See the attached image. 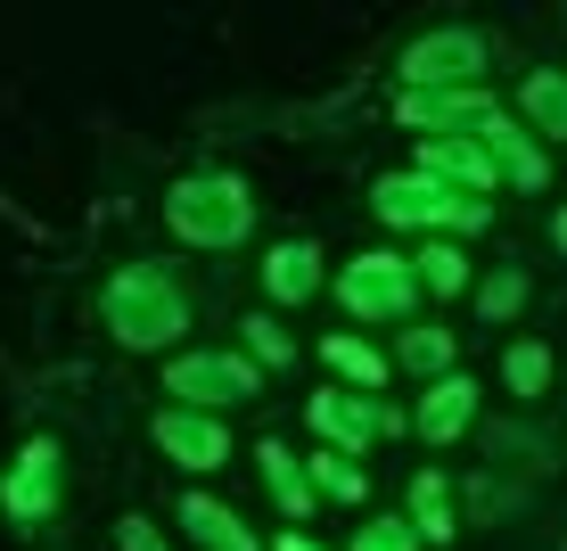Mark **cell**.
Masks as SVG:
<instances>
[{
  "label": "cell",
  "mask_w": 567,
  "mask_h": 551,
  "mask_svg": "<svg viewBox=\"0 0 567 551\" xmlns=\"http://www.w3.org/2000/svg\"><path fill=\"white\" fill-rule=\"evenodd\" d=\"M100 313H107V338L132 346V354H156V346L189 338V297H182L156 264H124V272L107 280Z\"/></svg>",
  "instance_id": "cell-1"
},
{
  "label": "cell",
  "mask_w": 567,
  "mask_h": 551,
  "mask_svg": "<svg viewBox=\"0 0 567 551\" xmlns=\"http://www.w3.org/2000/svg\"><path fill=\"white\" fill-rule=\"evenodd\" d=\"M165 223H173V239H189V247H239L247 231H256V198H247L239 173H189V182H173Z\"/></svg>",
  "instance_id": "cell-2"
},
{
  "label": "cell",
  "mask_w": 567,
  "mask_h": 551,
  "mask_svg": "<svg viewBox=\"0 0 567 551\" xmlns=\"http://www.w3.org/2000/svg\"><path fill=\"white\" fill-rule=\"evenodd\" d=\"M370 214H379V223H403V231H427V239H436V231L468 239V231L494 223V206L461 198V190L427 182V173H379V182H370Z\"/></svg>",
  "instance_id": "cell-3"
},
{
  "label": "cell",
  "mask_w": 567,
  "mask_h": 551,
  "mask_svg": "<svg viewBox=\"0 0 567 551\" xmlns=\"http://www.w3.org/2000/svg\"><path fill=\"white\" fill-rule=\"evenodd\" d=\"M165 396L182 404V411H223V404H256L264 396V370L247 363L239 346H189V354H173V370H165Z\"/></svg>",
  "instance_id": "cell-4"
},
{
  "label": "cell",
  "mask_w": 567,
  "mask_h": 551,
  "mask_svg": "<svg viewBox=\"0 0 567 551\" xmlns=\"http://www.w3.org/2000/svg\"><path fill=\"white\" fill-rule=\"evenodd\" d=\"M338 305L354 313V322H403V313L420 305V280H412L403 255L370 247V255H354V264L338 272Z\"/></svg>",
  "instance_id": "cell-5"
},
{
  "label": "cell",
  "mask_w": 567,
  "mask_h": 551,
  "mask_svg": "<svg viewBox=\"0 0 567 551\" xmlns=\"http://www.w3.org/2000/svg\"><path fill=\"white\" fill-rule=\"evenodd\" d=\"M485 74V33L468 25H436L403 50V91H477Z\"/></svg>",
  "instance_id": "cell-6"
},
{
  "label": "cell",
  "mask_w": 567,
  "mask_h": 551,
  "mask_svg": "<svg viewBox=\"0 0 567 551\" xmlns=\"http://www.w3.org/2000/svg\"><path fill=\"white\" fill-rule=\"evenodd\" d=\"M305 411H312V428L329 437L338 461H346V452H370L379 437H395V428H403V411H386L379 396H346V387H321Z\"/></svg>",
  "instance_id": "cell-7"
},
{
  "label": "cell",
  "mask_w": 567,
  "mask_h": 551,
  "mask_svg": "<svg viewBox=\"0 0 567 551\" xmlns=\"http://www.w3.org/2000/svg\"><path fill=\"white\" fill-rule=\"evenodd\" d=\"M477 149H485V165H494V182H511V190H543L551 182V156H543V141L518 124L511 108H494L477 124Z\"/></svg>",
  "instance_id": "cell-8"
},
{
  "label": "cell",
  "mask_w": 567,
  "mask_h": 551,
  "mask_svg": "<svg viewBox=\"0 0 567 551\" xmlns=\"http://www.w3.org/2000/svg\"><path fill=\"white\" fill-rule=\"evenodd\" d=\"M502 100L494 91H403V124L412 132H427V141H477V124L494 115Z\"/></svg>",
  "instance_id": "cell-9"
},
{
  "label": "cell",
  "mask_w": 567,
  "mask_h": 551,
  "mask_svg": "<svg viewBox=\"0 0 567 551\" xmlns=\"http://www.w3.org/2000/svg\"><path fill=\"white\" fill-rule=\"evenodd\" d=\"M0 510H9L17 527H42L50 510H58V445L50 437H33L25 452H17L9 486H0Z\"/></svg>",
  "instance_id": "cell-10"
},
{
  "label": "cell",
  "mask_w": 567,
  "mask_h": 551,
  "mask_svg": "<svg viewBox=\"0 0 567 551\" xmlns=\"http://www.w3.org/2000/svg\"><path fill=\"white\" fill-rule=\"evenodd\" d=\"M156 445L173 452V469H223L230 461V428L206 411H156Z\"/></svg>",
  "instance_id": "cell-11"
},
{
  "label": "cell",
  "mask_w": 567,
  "mask_h": 551,
  "mask_svg": "<svg viewBox=\"0 0 567 551\" xmlns=\"http://www.w3.org/2000/svg\"><path fill=\"white\" fill-rule=\"evenodd\" d=\"M468 420H477V379H461V370H444V379H427V396L412 411V428L427 445H453L468 437Z\"/></svg>",
  "instance_id": "cell-12"
},
{
  "label": "cell",
  "mask_w": 567,
  "mask_h": 551,
  "mask_svg": "<svg viewBox=\"0 0 567 551\" xmlns=\"http://www.w3.org/2000/svg\"><path fill=\"white\" fill-rule=\"evenodd\" d=\"M412 173L461 190V198H485V190H494V165H485L477 141H420V165H412Z\"/></svg>",
  "instance_id": "cell-13"
},
{
  "label": "cell",
  "mask_w": 567,
  "mask_h": 551,
  "mask_svg": "<svg viewBox=\"0 0 567 551\" xmlns=\"http://www.w3.org/2000/svg\"><path fill=\"white\" fill-rule=\"evenodd\" d=\"M312 288H321V247L312 239H280L264 255V297L271 305H305Z\"/></svg>",
  "instance_id": "cell-14"
},
{
  "label": "cell",
  "mask_w": 567,
  "mask_h": 551,
  "mask_svg": "<svg viewBox=\"0 0 567 551\" xmlns=\"http://www.w3.org/2000/svg\"><path fill=\"white\" fill-rule=\"evenodd\" d=\"M173 519H182V527H189V535H198L206 551H264V543L239 527V510H223L214 494H182V510H173Z\"/></svg>",
  "instance_id": "cell-15"
},
{
  "label": "cell",
  "mask_w": 567,
  "mask_h": 551,
  "mask_svg": "<svg viewBox=\"0 0 567 551\" xmlns=\"http://www.w3.org/2000/svg\"><path fill=\"white\" fill-rule=\"evenodd\" d=\"M321 363L346 379V396H379L386 387V354L370 338H321Z\"/></svg>",
  "instance_id": "cell-16"
},
{
  "label": "cell",
  "mask_w": 567,
  "mask_h": 551,
  "mask_svg": "<svg viewBox=\"0 0 567 551\" xmlns=\"http://www.w3.org/2000/svg\"><path fill=\"white\" fill-rule=\"evenodd\" d=\"M518 108H526V124H535V141H567V83H559L551 67H535V74H526Z\"/></svg>",
  "instance_id": "cell-17"
},
{
  "label": "cell",
  "mask_w": 567,
  "mask_h": 551,
  "mask_svg": "<svg viewBox=\"0 0 567 551\" xmlns=\"http://www.w3.org/2000/svg\"><path fill=\"white\" fill-rule=\"evenodd\" d=\"M412 543H453V502H444V469H420L412 478Z\"/></svg>",
  "instance_id": "cell-18"
},
{
  "label": "cell",
  "mask_w": 567,
  "mask_h": 551,
  "mask_svg": "<svg viewBox=\"0 0 567 551\" xmlns=\"http://www.w3.org/2000/svg\"><path fill=\"white\" fill-rule=\"evenodd\" d=\"M256 469H264L271 502H280L288 519H305V510H312V486L297 478V452H288V445H256Z\"/></svg>",
  "instance_id": "cell-19"
},
{
  "label": "cell",
  "mask_w": 567,
  "mask_h": 551,
  "mask_svg": "<svg viewBox=\"0 0 567 551\" xmlns=\"http://www.w3.org/2000/svg\"><path fill=\"white\" fill-rule=\"evenodd\" d=\"M403 264H412V280H420V288H436V297H461V288H468V255H461V247H444V239H427L420 255H403Z\"/></svg>",
  "instance_id": "cell-20"
},
{
  "label": "cell",
  "mask_w": 567,
  "mask_h": 551,
  "mask_svg": "<svg viewBox=\"0 0 567 551\" xmlns=\"http://www.w3.org/2000/svg\"><path fill=\"white\" fill-rule=\"evenodd\" d=\"M502 387H511V396H526V404H535L543 387H551V346H543V338H518L511 354H502Z\"/></svg>",
  "instance_id": "cell-21"
},
{
  "label": "cell",
  "mask_w": 567,
  "mask_h": 551,
  "mask_svg": "<svg viewBox=\"0 0 567 551\" xmlns=\"http://www.w3.org/2000/svg\"><path fill=\"white\" fill-rule=\"evenodd\" d=\"M453 346H461L453 329H412V338L395 346V363L420 370V379H444V370H453Z\"/></svg>",
  "instance_id": "cell-22"
},
{
  "label": "cell",
  "mask_w": 567,
  "mask_h": 551,
  "mask_svg": "<svg viewBox=\"0 0 567 551\" xmlns=\"http://www.w3.org/2000/svg\"><path fill=\"white\" fill-rule=\"evenodd\" d=\"M239 338H247V363H256V370H280L288 354H297V338H288V329L271 322V313H247V322H239Z\"/></svg>",
  "instance_id": "cell-23"
},
{
  "label": "cell",
  "mask_w": 567,
  "mask_h": 551,
  "mask_svg": "<svg viewBox=\"0 0 567 551\" xmlns=\"http://www.w3.org/2000/svg\"><path fill=\"white\" fill-rule=\"evenodd\" d=\"M305 486H321L329 502H362V469L338 461V452H312V461H305Z\"/></svg>",
  "instance_id": "cell-24"
},
{
  "label": "cell",
  "mask_w": 567,
  "mask_h": 551,
  "mask_svg": "<svg viewBox=\"0 0 567 551\" xmlns=\"http://www.w3.org/2000/svg\"><path fill=\"white\" fill-rule=\"evenodd\" d=\"M477 313H485V322H511V313H526V272L502 264L494 280H477Z\"/></svg>",
  "instance_id": "cell-25"
},
{
  "label": "cell",
  "mask_w": 567,
  "mask_h": 551,
  "mask_svg": "<svg viewBox=\"0 0 567 551\" xmlns=\"http://www.w3.org/2000/svg\"><path fill=\"white\" fill-rule=\"evenodd\" d=\"M354 551H420V543H412V527H403V519H362L354 527Z\"/></svg>",
  "instance_id": "cell-26"
},
{
  "label": "cell",
  "mask_w": 567,
  "mask_h": 551,
  "mask_svg": "<svg viewBox=\"0 0 567 551\" xmlns=\"http://www.w3.org/2000/svg\"><path fill=\"white\" fill-rule=\"evenodd\" d=\"M115 543H124V551H173L165 535H156V527L148 519H124V527H115Z\"/></svg>",
  "instance_id": "cell-27"
},
{
  "label": "cell",
  "mask_w": 567,
  "mask_h": 551,
  "mask_svg": "<svg viewBox=\"0 0 567 551\" xmlns=\"http://www.w3.org/2000/svg\"><path fill=\"white\" fill-rule=\"evenodd\" d=\"M271 551H321V543H312V535H280V543H271Z\"/></svg>",
  "instance_id": "cell-28"
}]
</instances>
